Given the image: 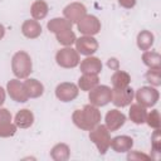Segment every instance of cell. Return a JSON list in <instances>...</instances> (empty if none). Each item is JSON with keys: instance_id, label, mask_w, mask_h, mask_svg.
Segmentation results:
<instances>
[{"instance_id": "1", "label": "cell", "mask_w": 161, "mask_h": 161, "mask_svg": "<svg viewBox=\"0 0 161 161\" xmlns=\"http://www.w3.org/2000/svg\"><path fill=\"white\" fill-rule=\"evenodd\" d=\"M101 112L99 109L93 106V104H86L83 108L75 109L72 114V121L73 123L84 131H91L93 130L97 125L101 122Z\"/></svg>"}, {"instance_id": "2", "label": "cell", "mask_w": 161, "mask_h": 161, "mask_svg": "<svg viewBox=\"0 0 161 161\" xmlns=\"http://www.w3.org/2000/svg\"><path fill=\"white\" fill-rule=\"evenodd\" d=\"M11 69L16 78H20V79L28 78L33 69L30 55L23 50L16 52L11 59Z\"/></svg>"}, {"instance_id": "3", "label": "cell", "mask_w": 161, "mask_h": 161, "mask_svg": "<svg viewBox=\"0 0 161 161\" xmlns=\"http://www.w3.org/2000/svg\"><path fill=\"white\" fill-rule=\"evenodd\" d=\"M89 140L97 146L99 153L104 155L111 146V135L106 125H97L89 131Z\"/></svg>"}, {"instance_id": "4", "label": "cell", "mask_w": 161, "mask_h": 161, "mask_svg": "<svg viewBox=\"0 0 161 161\" xmlns=\"http://www.w3.org/2000/svg\"><path fill=\"white\" fill-rule=\"evenodd\" d=\"M88 99L91 104L96 107H103L112 101V89L108 86H96L93 89L89 91Z\"/></svg>"}, {"instance_id": "5", "label": "cell", "mask_w": 161, "mask_h": 161, "mask_svg": "<svg viewBox=\"0 0 161 161\" xmlns=\"http://www.w3.org/2000/svg\"><path fill=\"white\" fill-rule=\"evenodd\" d=\"M55 60L62 68H74L79 64V53L72 47H65L57 52Z\"/></svg>"}, {"instance_id": "6", "label": "cell", "mask_w": 161, "mask_h": 161, "mask_svg": "<svg viewBox=\"0 0 161 161\" xmlns=\"http://www.w3.org/2000/svg\"><path fill=\"white\" fill-rule=\"evenodd\" d=\"M136 101L143 107H153L158 101V91L153 87H141L136 92Z\"/></svg>"}, {"instance_id": "7", "label": "cell", "mask_w": 161, "mask_h": 161, "mask_svg": "<svg viewBox=\"0 0 161 161\" xmlns=\"http://www.w3.org/2000/svg\"><path fill=\"white\" fill-rule=\"evenodd\" d=\"M79 33L83 35H96L101 30V21L94 15H84L78 23H77Z\"/></svg>"}, {"instance_id": "8", "label": "cell", "mask_w": 161, "mask_h": 161, "mask_svg": "<svg viewBox=\"0 0 161 161\" xmlns=\"http://www.w3.org/2000/svg\"><path fill=\"white\" fill-rule=\"evenodd\" d=\"M79 93L78 87L72 82H63L57 86L55 88V96L62 102H70L77 98Z\"/></svg>"}, {"instance_id": "9", "label": "cell", "mask_w": 161, "mask_h": 161, "mask_svg": "<svg viewBox=\"0 0 161 161\" xmlns=\"http://www.w3.org/2000/svg\"><path fill=\"white\" fill-rule=\"evenodd\" d=\"M6 91L10 96V98L15 102L24 103L28 101V93L24 87V83H21L19 79H11L6 84Z\"/></svg>"}, {"instance_id": "10", "label": "cell", "mask_w": 161, "mask_h": 161, "mask_svg": "<svg viewBox=\"0 0 161 161\" xmlns=\"http://www.w3.org/2000/svg\"><path fill=\"white\" fill-rule=\"evenodd\" d=\"M75 50L83 55H92L98 49V42L92 35H83L75 39Z\"/></svg>"}, {"instance_id": "11", "label": "cell", "mask_w": 161, "mask_h": 161, "mask_svg": "<svg viewBox=\"0 0 161 161\" xmlns=\"http://www.w3.org/2000/svg\"><path fill=\"white\" fill-rule=\"evenodd\" d=\"M133 97H135V92L130 87L121 89H116V88L112 89V102L116 107H126L131 104Z\"/></svg>"}, {"instance_id": "12", "label": "cell", "mask_w": 161, "mask_h": 161, "mask_svg": "<svg viewBox=\"0 0 161 161\" xmlns=\"http://www.w3.org/2000/svg\"><path fill=\"white\" fill-rule=\"evenodd\" d=\"M87 14V9L80 3H70L63 10V15L72 24H77L84 15Z\"/></svg>"}, {"instance_id": "13", "label": "cell", "mask_w": 161, "mask_h": 161, "mask_svg": "<svg viewBox=\"0 0 161 161\" xmlns=\"http://www.w3.org/2000/svg\"><path fill=\"white\" fill-rule=\"evenodd\" d=\"M104 121H106V127L112 132V131H117L125 125L126 116L118 109H111L107 112Z\"/></svg>"}, {"instance_id": "14", "label": "cell", "mask_w": 161, "mask_h": 161, "mask_svg": "<svg viewBox=\"0 0 161 161\" xmlns=\"http://www.w3.org/2000/svg\"><path fill=\"white\" fill-rule=\"evenodd\" d=\"M133 146V140L130 136H116L113 138H111V146L113 148V151L116 152H127L132 148Z\"/></svg>"}, {"instance_id": "15", "label": "cell", "mask_w": 161, "mask_h": 161, "mask_svg": "<svg viewBox=\"0 0 161 161\" xmlns=\"http://www.w3.org/2000/svg\"><path fill=\"white\" fill-rule=\"evenodd\" d=\"M102 70V62L97 57H87L80 63V72L82 73H92L98 74Z\"/></svg>"}, {"instance_id": "16", "label": "cell", "mask_w": 161, "mask_h": 161, "mask_svg": "<svg viewBox=\"0 0 161 161\" xmlns=\"http://www.w3.org/2000/svg\"><path fill=\"white\" fill-rule=\"evenodd\" d=\"M21 33L29 39H35L42 34V26L36 20H25L21 25Z\"/></svg>"}, {"instance_id": "17", "label": "cell", "mask_w": 161, "mask_h": 161, "mask_svg": "<svg viewBox=\"0 0 161 161\" xmlns=\"http://www.w3.org/2000/svg\"><path fill=\"white\" fill-rule=\"evenodd\" d=\"M24 87L26 89L29 98H38L44 93V86L34 78H29L24 82Z\"/></svg>"}, {"instance_id": "18", "label": "cell", "mask_w": 161, "mask_h": 161, "mask_svg": "<svg viewBox=\"0 0 161 161\" xmlns=\"http://www.w3.org/2000/svg\"><path fill=\"white\" fill-rule=\"evenodd\" d=\"M72 23L69 20H67L65 18H54L52 20L48 21L47 26H48V30L54 33V34H58V33H62L64 30H68V29H72Z\"/></svg>"}, {"instance_id": "19", "label": "cell", "mask_w": 161, "mask_h": 161, "mask_svg": "<svg viewBox=\"0 0 161 161\" xmlns=\"http://www.w3.org/2000/svg\"><path fill=\"white\" fill-rule=\"evenodd\" d=\"M34 122V114L30 109H20L16 114H15V125L16 127L20 128H28L33 125Z\"/></svg>"}, {"instance_id": "20", "label": "cell", "mask_w": 161, "mask_h": 161, "mask_svg": "<svg viewBox=\"0 0 161 161\" xmlns=\"http://www.w3.org/2000/svg\"><path fill=\"white\" fill-rule=\"evenodd\" d=\"M130 118L133 123L136 125H142L146 122V116H147V112H146V107L141 106L140 103H135V104H131V108H130Z\"/></svg>"}, {"instance_id": "21", "label": "cell", "mask_w": 161, "mask_h": 161, "mask_svg": "<svg viewBox=\"0 0 161 161\" xmlns=\"http://www.w3.org/2000/svg\"><path fill=\"white\" fill-rule=\"evenodd\" d=\"M111 82H112V86L113 88L116 89H121V88H126L128 87L130 82H131V77L127 72L125 70H116L113 73V75L111 77Z\"/></svg>"}, {"instance_id": "22", "label": "cell", "mask_w": 161, "mask_h": 161, "mask_svg": "<svg viewBox=\"0 0 161 161\" xmlns=\"http://www.w3.org/2000/svg\"><path fill=\"white\" fill-rule=\"evenodd\" d=\"M99 78L98 74H92V73H83V75L78 79V87L82 91H91L96 86H98Z\"/></svg>"}, {"instance_id": "23", "label": "cell", "mask_w": 161, "mask_h": 161, "mask_svg": "<svg viewBox=\"0 0 161 161\" xmlns=\"http://www.w3.org/2000/svg\"><path fill=\"white\" fill-rule=\"evenodd\" d=\"M49 11V6L44 0H36L30 6V14L35 20L44 19Z\"/></svg>"}, {"instance_id": "24", "label": "cell", "mask_w": 161, "mask_h": 161, "mask_svg": "<svg viewBox=\"0 0 161 161\" xmlns=\"http://www.w3.org/2000/svg\"><path fill=\"white\" fill-rule=\"evenodd\" d=\"M70 156V150L65 143H57L50 150V157L55 161H67Z\"/></svg>"}, {"instance_id": "25", "label": "cell", "mask_w": 161, "mask_h": 161, "mask_svg": "<svg viewBox=\"0 0 161 161\" xmlns=\"http://www.w3.org/2000/svg\"><path fill=\"white\" fill-rule=\"evenodd\" d=\"M155 42V36L148 30H141L137 35V47L141 50H148Z\"/></svg>"}, {"instance_id": "26", "label": "cell", "mask_w": 161, "mask_h": 161, "mask_svg": "<svg viewBox=\"0 0 161 161\" xmlns=\"http://www.w3.org/2000/svg\"><path fill=\"white\" fill-rule=\"evenodd\" d=\"M142 62L148 68H161V55L157 52L145 50L142 54Z\"/></svg>"}, {"instance_id": "27", "label": "cell", "mask_w": 161, "mask_h": 161, "mask_svg": "<svg viewBox=\"0 0 161 161\" xmlns=\"http://www.w3.org/2000/svg\"><path fill=\"white\" fill-rule=\"evenodd\" d=\"M57 36V40L62 44V45H65V47H70L73 43H75V34L73 33L72 29H68V30H64L62 33H58L55 34Z\"/></svg>"}, {"instance_id": "28", "label": "cell", "mask_w": 161, "mask_h": 161, "mask_svg": "<svg viewBox=\"0 0 161 161\" xmlns=\"http://www.w3.org/2000/svg\"><path fill=\"white\" fill-rule=\"evenodd\" d=\"M160 68H150L147 70V73L145 74L146 80L155 87H158L161 84V75H160Z\"/></svg>"}, {"instance_id": "29", "label": "cell", "mask_w": 161, "mask_h": 161, "mask_svg": "<svg viewBox=\"0 0 161 161\" xmlns=\"http://www.w3.org/2000/svg\"><path fill=\"white\" fill-rule=\"evenodd\" d=\"M146 122L152 128H160V113L157 109H152L146 116Z\"/></svg>"}, {"instance_id": "30", "label": "cell", "mask_w": 161, "mask_h": 161, "mask_svg": "<svg viewBox=\"0 0 161 161\" xmlns=\"http://www.w3.org/2000/svg\"><path fill=\"white\" fill-rule=\"evenodd\" d=\"M16 132V125L9 122L0 125V137H11Z\"/></svg>"}, {"instance_id": "31", "label": "cell", "mask_w": 161, "mask_h": 161, "mask_svg": "<svg viewBox=\"0 0 161 161\" xmlns=\"http://www.w3.org/2000/svg\"><path fill=\"white\" fill-rule=\"evenodd\" d=\"M151 141H152L153 151L160 152V150H161V135H160V130L158 128H155V132H153V135L151 137Z\"/></svg>"}, {"instance_id": "32", "label": "cell", "mask_w": 161, "mask_h": 161, "mask_svg": "<svg viewBox=\"0 0 161 161\" xmlns=\"http://www.w3.org/2000/svg\"><path fill=\"white\" fill-rule=\"evenodd\" d=\"M127 160H151V157L138 151H132L127 155Z\"/></svg>"}, {"instance_id": "33", "label": "cell", "mask_w": 161, "mask_h": 161, "mask_svg": "<svg viewBox=\"0 0 161 161\" xmlns=\"http://www.w3.org/2000/svg\"><path fill=\"white\" fill-rule=\"evenodd\" d=\"M11 122V113L6 108H0V125Z\"/></svg>"}, {"instance_id": "34", "label": "cell", "mask_w": 161, "mask_h": 161, "mask_svg": "<svg viewBox=\"0 0 161 161\" xmlns=\"http://www.w3.org/2000/svg\"><path fill=\"white\" fill-rule=\"evenodd\" d=\"M118 3L121 6H123L126 9H131L136 5V0H118Z\"/></svg>"}, {"instance_id": "35", "label": "cell", "mask_w": 161, "mask_h": 161, "mask_svg": "<svg viewBox=\"0 0 161 161\" xmlns=\"http://www.w3.org/2000/svg\"><path fill=\"white\" fill-rule=\"evenodd\" d=\"M107 65L111 68V69H118V60L116 58H109L108 62H107Z\"/></svg>"}, {"instance_id": "36", "label": "cell", "mask_w": 161, "mask_h": 161, "mask_svg": "<svg viewBox=\"0 0 161 161\" xmlns=\"http://www.w3.org/2000/svg\"><path fill=\"white\" fill-rule=\"evenodd\" d=\"M4 102H5V91L3 87H0V107L3 106Z\"/></svg>"}, {"instance_id": "37", "label": "cell", "mask_w": 161, "mask_h": 161, "mask_svg": "<svg viewBox=\"0 0 161 161\" xmlns=\"http://www.w3.org/2000/svg\"><path fill=\"white\" fill-rule=\"evenodd\" d=\"M4 35H5V28L3 24H0V39H3Z\"/></svg>"}]
</instances>
